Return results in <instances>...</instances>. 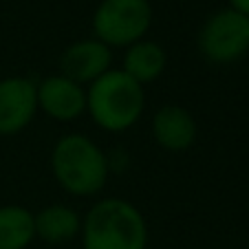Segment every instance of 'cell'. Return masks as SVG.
Segmentation results:
<instances>
[{"instance_id":"cell-1","label":"cell","mask_w":249,"mask_h":249,"mask_svg":"<svg viewBox=\"0 0 249 249\" xmlns=\"http://www.w3.org/2000/svg\"><path fill=\"white\" fill-rule=\"evenodd\" d=\"M148 240L143 212L126 198L104 196L82 216V249H148Z\"/></svg>"},{"instance_id":"cell-2","label":"cell","mask_w":249,"mask_h":249,"mask_svg":"<svg viewBox=\"0 0 249 249\" xmlns=\"http://www.w3.org/2000/svg\"><path fill=\"white\" fill-rule=\"evenodd\" d=\"M51 172L66 194L95 196L108 183L110 157L84 132H66L51 150Z\"/></svg>"},{"instance_id":"cell-3","label":"cell","mask_w":249,"mask_h":249,"mask_svg":"<svg viewBox=\"0 0 249 249\" xmlns=\"http://www.w3.org/2000/svg\"><path fill=\"white\" fill-rule=\"evenodd\" d=\"M146 110V89L122 69L106 71L86 86V113L104 132L122 135L139 124Z\"/></svg>"},{"instance_id":"cell-4","label":"cell","mask_w":249,"mask_h":249,"mask_svg":"<svg viewBox=\"0 0 249 249\" xmlns=\"http://www.w3.org/2000/svg\"><path fill=\"white\" fill-rule=\"evenodd\" d=\"M152 18L150 0H99L90 18L93 38L110 49H128L148 36Z\"/></svg>"},{"instance_id":"cell-5","label":"cell","mask_w":249,"mask_h":249,"mask_svg":"<svg viewBox=\"0 0 249 249\" xmlns=\"http://www.w3.org/2000/svg\"><path fill=\"white\" fill-rule=\"evenodd\" d=\"M196 49L214 66L240 62L249 53V18L230 7L210 14L196 33Z\"/></svg>"},{"instance_id":"cell-6","label":"cell","mask_w":249,"mask_h":249,"mask_svg":"<svg viewBox=\"0 0 249 249\" xmlns=\"http://www.w3.org/2000/svg\"><path fill=\"white\" fill-rule=\"evenodd\" d=\"M38 115V82L27 75L0 80V137H14L31 126Z\"/></svg>"},{"instance_id":"cell-7","label":"cell","mask_w":249,"mask_h":249,"mask_svg":"<svg viewBox=\"0 0 249 249\" xmlns=\"http://www.w3.org/2000/svg\"><path fill=\"white\" fill-rule=\"evenodd\" d=\"M38 110L53 122H75L86 113V86L62 73H53L38 82Z\"/></svg>"},{"instance_id":"cell-8","label":"cell","mask_w":249,"mask_h":249,"mask_svg":"<svg viewBox=\"0 0 249 249\" xmlns=\"http://www.w3.org/2000/svg\"><path fill=\"white\" fill-rule=\"evenodd\" d=\"M110 69H113V49L97 38L75 40L60 55V73L82 86L93 84Z\"/></svg>"},{"instance_id":"cell-9","label":"cell","mask_w":249,"mask_h":249,"mask_svg":"<svg viewBox=\"0 0 249 249\" xmlns=\"http://www.w3.org/2000/svg\"><path fill=\"white\" fill-rule=\"evenodd\" d=\"M150 135L152 141L165 152H185L194 146L198 126L194 115L185 106L165 104L152 115Z\"/></svg>"},{"instance_id":"cell-10","label":"cell","mask_w":249,"mask_h":249,"mask_svg":"<svg viewBox=\"0 0 249 249\" xmlns=\"http://www.w3.org/2000/svg\"><path fill=\"white\" fill-rule=\"evenodd\" d=\"M33 221H36V238L53 247H62L80 238L82 216L66 203L44 205L42 210L33 212Z\"/></svg>"},{"instance_id":"cell-11","label":"cell","mask_w":249,"mask_h":249,"mask_svg":"<svg viewBox=\"0 0 249 249\" xmlns=\"http://www.w3.org/2000/svg\"><path fill=\"white\" fill-rule=\"evenodd\" d=\"M165 66H168V53L155 40L143 38L124 49L122 71L141 86L159 80L165 73Z\"/></svg>"},{"instance_id":"cell-12","label":"cell","mask_w":249,"mask_h":249,"mask_svg":"<svg viewBox=\"0 0 249 249\" xmlns=\"http://www.w3.org/2000/svg\"><path fill=\"white\" fill-rule=\"evenodd\" d=\"M36 240L33 212L18 203L0 205V249H27Z\"/></svg>"},{"instance_id":"cell-13","label":"cell","mask_w":249,"mask_h":249,"mask_svg":"<svg viewBox=\"0 0 249 249\" xmlns=\"http://www.w3.org/2000/svg\"><path fill=\"white\" fill-rule=\"evenodd\" d=\"M227 7L231 11H236V14L249 18V0H227Z\"/></svg>"}]
</instances>
